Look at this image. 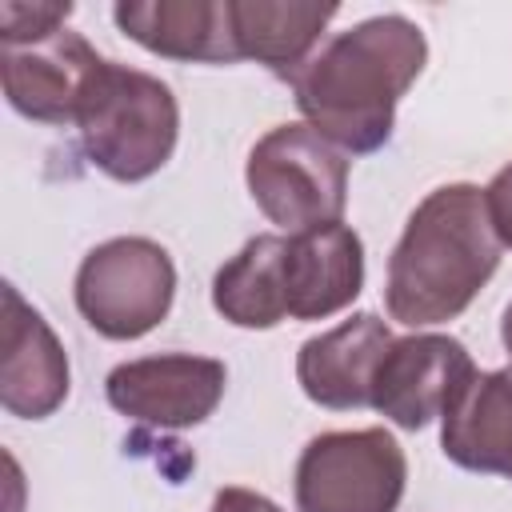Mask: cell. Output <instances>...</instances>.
Segmentation results:
<instances>
[{
  "mask_svg": "<svg viewBox=\"0 0 512 512\" xmlns=\"http://www.w3.org/2000/svg\"><path fill=\"white\" fill-rule=\"evenodd\" d=\"M288 236L264 232L252 236L220 272L212 276V308L236 328H276L288 320V284H284Z\"/></svg>",
  "mask_w": 512,
  "mask_h": 512,
  "instance_id": "obj_16",
  "label": "cell"
},
{
  "mask_svg": "<svg viewBox=\"0 0 512 512\" xmlns=\"http://www.w3.org/2000/svg\"><path fill=\"white\" fill-rule=\"evenodd\" d=\"M0 64L4 96L20 116L40 124H76L88 84L100 72L104 56L80 32L60 28L36 40L4 44Z\"/></svg>",
  "mask_w": 512,
  "mask_h": 512,
  "instance_id": "obj_9",
  "label": "cell"
},
{
  "mask_svg": "<svg viewBox=\"0 0 512 512\" xmlns=\"http://www.w3.org/2000/svg\"><path fill=\"white\" fill-rule=\"evenodd\" d=\"M440 448L464 472L512 480V368H476L440 416Z\"/></svg>",
  "mask_w": 512,
  "mask_h": 512,
  "instance_id": "obj_13",
  "label": "cell"
},
{
  "mask_svg": "<svg viewBox=\"0 0 512 512\" xmlns=\"http://www.w3.org/2000/svg\"><path fill=\"white\" fill-rule=\"evenodd\" d=\"M500 340H504V348H508V356H512V304H508L504 316H500Z\"/></svg>",
  "mask_w": 512,
  "mask_h": 512,
  "instance_id": "obj_20",
  "label": "cell"
},
{
  "mask_svg": "<svg viewBox=\"0 0 512 512\" xmlns=\"http://www.w3.org/2000/svg\"><path fill=\"white\" fill-rule=\"evenodd\" d=\"M336 4L316 0H232V32L240 60H256L292 80L320 48L324 28L336 20Z\"/></svg>",
  "mask_w": 512,
  "mask_h": 512,
  "instance_id": "obj_15",
  "label": "cell"
},
{
  "mask_svg": "<svg viewBox=\"0 0 512 512\" xmlns=\"http://www.w3.org/2000/svg\"><path fill=\"white\" fill-rule=\"evenodd\" d=\"M392 328L376 312H352L336 328L312 336L296 352V380L320 408H372V380L392 348Z\"/></svg>",
  "mask_w": 512,
  "mask_h": 512,
  "instance_id": "obj_11",
  "label": "cell"
},
{
  "mask_svg": "<svg viewBox=\"0 0 512 512\" xmlns=\"http://www.w3.org/2000/svg\"><path fill=\"white\" fill-rule=\"evenodd\" d=\"M112 20L128 40L168 60H240L232 32V0H120L112 8Z\"/></svg>",
  "mask_w": 512,
  "mask_h": 512,
  "instance_id": "obj_12",
  "label": "cell"
},
{
  "mask_svg": "<svg viewBox=\"0 0 512 512\" xmlns=\"http://www.w3.org/2000/svg\"><path fill=\"white\" fill-rule=\"evenodd\" d=\"M76 128L88 160L104 176L140 184L172 160L180 140V104L160 76L104 60L88 84Z\"/></svg>",
  "mask_w": 512,
  "mask_h": 512,
  "instance_id": "obj_3",
  "label": "cell"
},
{
  "mask_svg": "<svg viewBox=\"0 0 512 512\" xmlns=\"http://www.w3.org/2000/svg\"><path fill=\"white\" fill-rule=\"evenodd\" d=\"M428 64V40L408 16H368L328 36L288 80L304 124L344 156H368L388 144L400 96Z\"/></svg>",
  "mask_w": 512,
  "mask_h": 512,
  "instance_id": "obj_1",
  "label": "cell"
},
{
  "mask_svg": "<svg viewBox=\"0 0 512 512\" xmlns=\"http://www.w3.org/2000/svg\"><path fill=\"white\" fill-rule=\"evenodd\" d=\"M484 200H488V216H492V228H496L500 244L512 248V160L488 180Z\"/></svg>",
  "mask_w": 512,
  "mask_h": 512,
  "instance_id": "obj_18",
  "label": "cell"
},
{
  "mask_svg": "<svg viewBox=\"0 0 512 512\" xmlns=\"http://www.w3.org/2000/svg\"><path fill=\"white\" fill-rule=\"evenodd\" d=\"M68 16H72V4H20V0H8V4H0V40L4 44H20V40H36V36L60 32Z\"/></svg>",
  "mask_w": 512,
  "mask_h": 512,
  "instance_id": "obj_17",
  "label": "cell"
},
{
  "mask_svg": "<svg viewBox=\"0 0 512 512\" xmlns=\"http://www.w3.org/2000/svg\"><path fill=\"white\" fill-rule=\"evenodd\" d=\"M476 376L468 348L444 332H416L392 340L372 380V408L404 432L428 428L448 400Z\"/></svg>",
  "mask_w": 512,
  "mask_h": 512,
  "instance_id": "obj_8",
  "label": "cell"
},
{
  "mask_svg": "<svg viewBox=\"0 0 512 512\" xmlns=\"http://www.w3.org/2000/svg\"><path fill=\"white\" fill-rule=\"evenodd\" d=\"M500 252L484 188L468 180L432 188L388 256V316L408 328L456 320L500 268Z\"/></svg>",
  "mask_w": 512,
  "mask_h": 512,
  "instance_id": "obj_2",
  "label": "cell"
},
{
  "mask_svg": "<svg viewBox=\"0 0 512 512\" xmlns=\"http://www.w3.org/2000/svg\"><path fill=\"white\" fill-rule=\"evenodd\" d=\"M248 196L288 236L344 224L348 156L312 124H276L264 132L244 164Z\"/></svg>",
  "mask_w": 512,
  "mask_h": 512,
  "instance_id": "obj_4",
  "label": "cell"
},
{
  "mask_svg": "<svg viewBox=\"0 0 512 512\" xmlns=\"http://www.w3.org/2000/svg\"><path fill=\"white\" fill-rule=\"evenodd\" d=\"M208 512H284L276 500H268V496H260V492H252V488H220L216 496H212V508Z\"/></svg>",
  "mask_w": 512,
  "mask_h": 512,
  "instance_id": "obj_19",
  "label": "cell"
},
{
  "mask_svg": "<svg viewBox=\"0 0 512 512\" xmlns=\"http://www.w3.org/2000/svg\"><path fill=\"white\" fill-rule=\"evenodd\" d=\"M76 312L104 340H140L172 308L176 264L148 236H112L76 268Z\"/></svg>",
  "mask_w": 512,
  "mask_h": 512,
  "instance_id": "obj_5",
  "label": "cell"
},
{
  "mask_svg": "<svg viewBox=\"0 0 512 512\" xmlns=\"http://www.w3.org/2000/svg\"><path fill=\"white\" fill-rule=\"evenodd\" d=\"M288 320H328L364 288V244L348 224L288 236Z\"/></svg>",
  "mask_w": 512,
  "mask_h": 512,
  "instance_id": "obj_14",
  "label": "cell"
},
{
  "mask_svg": "<svg viewBox=\"0 0 512 512\" xmlns=\"http://www.w3.org/2000/svg\"><path fill=\"white\" fill-rule=\"evenodd\" d=\"M72 368L52 324L4 284V356H0V404L8 416L44 420L68 400Z\"/></svg>",
  "mask_w": 512,
  "mask_h": 512,
  "instance_id": "obj_10",
  "label": "cell"
},
{
  "mask_svg": "<svg viewBox=\"0 0 512 512\" xmlns=\"http://www.w3.org/2000/svg\"><path fill=\"white\" fill-rule=\"evenodd\" d=\"M228 368L216 356L192 352H160L124 360L108 372L104 396L108 404L152 428H196L224 400Z\"/></svg>",
  "mask_w": 512,
  "mask_h": 512,
  "instance_id": "obj_7",
  "label": "cell"
},
{
  "mask_svg": "<svg viewBox=\"0 0 512 512\" xmlns=\"http://www.w3.org/2000/svg\"><path fill=\"white\" fill-rule=\"evenodd\" d=\"M408 488V456L388 428L320 432L292 476L296 512H396Z\"/></svg>",
  "mask_w": 512,
  "mask_h": 512,
  "instance_id": "obj_6",
  "label": "cell"
}]
</instances>
